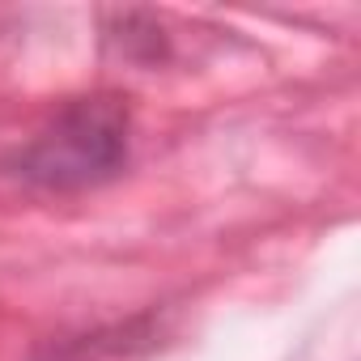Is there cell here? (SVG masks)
Instances as JSON below:
<instances>
[{"mask_svg": "<svg viewBox=\"0 0 361 361\" xmlns=\"http://www.w3.org/2000/svg\"><path fill=\"white\" fill-rule=\"evenodd\" d=\"M128 123V106L115 94L73 98L0 166L22 183L47 192H81L123 170Z\"/></svg>", "mask_w": 361, "mask_h": 361, "instance_id": "obj_1", "label": "cell"}]
</instances>
